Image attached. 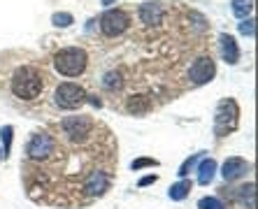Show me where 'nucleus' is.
I'll use <instances>...</instances> for the list:
<instances>
[{"label":"nucleus","instance_id":"nucleus-8","mask_svg":"<svg viewBox=\"0 0 258 209\" xmlns=\"http://www.w3.org/2000/svg\"><path fill=\"white\" fill-rule=\"evenodd\" d=\"M109 184H112V177H109V172H105V170H93V172L86 174L84 179V191L89 193V195H105V193L109 191Z\"/></svg>","mask_w":258,"mask_h":209},{"label":"nucleus","instance_id":"nucleus-24","mask_svg":"<svg viewBox=\"0 0 258 209\" xmlns=\"http://www.w3.org/2000/svg\"><path fill=\"white\" fill-rule=\"evenodd\" d=\"M240 33L242 35H249V37H253V33H256V28H253V19H244L240 24Z\"/></svg>","mask_w":258,"mask_h":209},{"label":"nucleus","instance_id":"nucleus-14","mask_svg":"<svg viewBox=\"0 0 258 209\" xmlns=\"http://www.w3.org/2000/svg\"><path fill=\"white\" fill-rule=\"evenodd\" d=\"M191 188H193V181L181 179L179 184H174L172 188H170V197H172V200H184V197L191 193Z\"/></svg>","mask_w":258,"mask_h":209},{"label":"nucleus","instance_id":"nucleus-5","mask_svg":"<svg viewBox=\"0 0 258 209\" xmlns=\"http://www.w3.org/2000/svg\"><path fill=\"white\" fill-rule=\"evenodd\" d=\"M54 98H56V105H58L60 109H77L84 105L89 96H86V91L82 89L79 84L63 82L58 89H56Z\"/></svg>","mask_w":258,"mask_h":209},{"label":"nucleus","instance_id":"nucleus-9","mask_svg":"<svg viewBox=\"0 0 258 209\" xmlns=\"http://www.w3.org/2000/svg\"><path fill=\"white\" fill-rule=\"evenodd\" d=\"M214 72H216V65H214V60H212V56H200L191 65V79H193V84L200 86V84L212 82Z\"/></svg>","mask_w":258,"mask_h":209},{"label":"nucleus","instance_id":"nucleus-23","mask_svg":"<svg viewBox=\"0 0 258 209\" xmlns=\"http://www.w3.org/2000/svg\"><path fill=\"white\" fill-rule=\"evenodd\" d=\"M151 165H158V161H154V158H138V161L131 163L133 170H142V167H151Z\"/></svg>","mask_w":258,"mask_h":209},{"label":"nucleus","instance_id":"nucleus-20","mask_svg":"<svg viewBox=\"0 0 258 209\" xmlns=\"http://www.w3.org/2000/svg\"><path fill=\"white\" fill-rule=\"evenodd\" d=\"M237 197H240L244 204H249V209H253V184H249V186H244V188H240Z\"/></svg>","mask_w":258,"mask_h":209},{"label":"nucleus","instance_id":"nucleus-21","mask_svg":"<svg viewBox=\"0 0 258 209\" xmlns=\"http://www.w3.org/2000/svg\"><path fill=\"white\" fill-rule=\"evenodd\" d=\"M198 209H226L221 204V200H216V197H203L198 202Z\"/></svg>","mask_w":258,"mask_h":209},{"label":"nucleus","instance_id":"nucleus-12","mask_svg":"<svg viewBox=\"0 0 258 209\" xmlns=\"http://www.w3.org/2000/svg\"><path fill=\"white\" fill-rule=\"evenodd\" d=\"M219 44H221V56L226 63H230V65H235L237 60H240V47H237V42H235L233 35H226L223 33L221 37H219Z\"/></svg>","mask_w":258,"mask_h":209},{"label":"nucleus","instance_id":"nucleus-15","mask_svg":"<svg viewBox=\"0 0 258 209\" xmlns=\"http://www.w3.org/2000/svg\"><path fill=\"white\" fill-rule=\"evenodd\" d=\"M253 10V0H233V14L244 21Z\"/></svg>","mask_w":258,"mask_h":209},{"label":"nucleus","instance_id":"nucleus-13","mask_svg":"<svg viewBox=\"0 0 258 209\" xmlns=\"http://www.w3.org/2000/svg\"><path fill=\"white\" fill-rule=\"evenodd\" d=\"M214 172H216V161L214 158H203L198 167V184L207 186L212 179H214Z\"/></svg>","mask_w":258,"mask_h":209},{"label":"nucleus","instance_id":"nucleus-10","mask_svg":"<svg viewBox=\"0 0 258 209\" xmlns=\"http://www.w3.org/2000/svg\"><path fill=\"white\" fill-rule=\"evenodd\" d=\"M138 17L147 28H156L163 24V5L161 3H142L138 10Z\"/></svg>","mask_w":258,"mask_h":209},{"label":"nucleus","instance_id":"nucleus-11","mask_svg":"<svg viewBox=\"0 0 258 209\" xmlns=\"http://www.w3.org/2000/svg\"><path fill=\"white\" fill-rule=\"evenodd\" d=\"M249 172V163L244 161V158H237V156H233V158H228V161L223 163V179L226 181H235L240 179V177H244V174Z\"/></svg>","mask_w":258,"mask_h":209},{"label":"nucleus","instance_id":"nucleus-27","mask_svg":"<svg viewBox=\"0 0 258 209\" xmlns=\"http://www.w3.org/2000/svg\"><path fill=\"white\" fill-rule=\"evenodd\" d=\"M0 156H3V151H0Z\"/></svg>","mask_w":258,"mask_h":209},{"label":"nucleus","instance_id":"nucleus-19","mask_svg":"<svg viewBox=\"0 0 258 209\" xmlns=\"http://www.w3.org/2000/svg\"><path fill=\"white\" fill-rule=\"evenodd\" d=\"M200 158H203V151H200V154H193L191 158H186V161H184V165L179 167V177H186V174L193 170V165H196Z\"/></svg>","mask_w":258,"mask_h":209},{"label":"nucleus","instance_id":"nucleus-2","mask_svg":"<svg viewBox=\"0 0 258 209\" xmlns=\"http://www.w3.org/2000/svg\"><path fill=\"white\" fill-rule=\"evenodd\" d=\"M54 65L66 77H79L86 70V65H89V56H86L84 49L68 47V49H60L58 54L54 56Z\"/></svg>","mask_w":258,"mask_h":209},{"label":"nucleus","instance_id":"nucleus-3","mask_svg":"<svg viewBox=\"0 0 258 209\" xmlns=\"http://www.w3.org/2000/svg\"><path fill=\"white\" fill-rule=\"evenodd\" d=\"M237 121H240V107L237 102L226 98V100L219 102L214 114V132L219 137H226L228 132H233L237 128Z\"/></svg>","mask_w":258,"mask_h":209},{"label":"nucleus","instance_id":"nucleus-6","mask_svg":"<svg viewBox=\"0 0 258 209\" xmlns=\"http://www.w3.org/2000/svg\"><path fill=\"white\" fill-rule=\"evenodd\" d=\"M128 26H131V17L123 10H107L100 17V30H102V35H107V37H116L121 33H126Z\"/></svg>","mask_w":258,"mask_h":209},{"label":"nucleus","instance_id":"nucleus-26","mask_svg":"<svg viewBox=\"0 0 258 209\" xmlns=\"http://www.w3.org/2000/svg\"><path fill=\"white\" fill-rule=\"evenodd\" d=\"M102 3H105V5H109V3H114V0H102Z\"/></svg>","mask_w":258,"mask_h":209},{"label":"nucleus","instance_id":"nucleus-7","mask_svg":"<svg viewBox=\"0 0 258 209\" xmlns=\"http://www.w3.org/2000/svg\"><path fill=\"white\" fill-rule=\"evenodd\" d=\"M56 154V140L47 132H35L28 142V158L30 161H49Z\"/></svg>","mask_w":258,"mask_h":209},{"label":"nucleus","instance_id":"nucleus-4","mask_svg":"<svg viewBox=\"0 0 258 209\" xmlns=\"http://www.w3.org/2000/svg\"><path fill=\"white\" fill-rule=\"evenodd\" d=\"M60 128L66 132L72 142H86L91 137V132L96 130V123L91 116H84V114H77V116H66L60 121Z\"/></svg>","mask_w":258,"mask_h":209},{"label":"nucleus","instance_id":"nucleus-18","mask_svg":"<svg viewBox=\"0 0 258 209\" xmlns=\"http://www.w3.org/2000/svg\"><path fill=\"white\" fill-rule=\"evenodd\" d=\"M51 24L58 26V28H68V26L72 24V14H68V12H56L54 17H51Z\"/></svg>","mask_w":258,"mask_h":209},{"label":"nucleus","instance_id":"nucleus-17","mask_svg":"<svg viewBox=\"0 0 258 209\" xmlns=\"http://www.w3.org/2000/svg\"><path fill=\"white\" fill-rule=\"evenodd\" d=\"M102 86L109 91H114V89H121L123 86V79H121V72H107L105 75V79H102Z\"/></svg>","mask_w":258,"mask_h":209},{"label":"nucleus","instance_id":"nucleus-1","mask_svg":"<svg viewBox=\"0 0 258 209\" xmlns=\"http://www.w3.org/2000/svg\"><path fill=\"white\" fill-rule=\"evenodd\" d=\"M44 86V75L37 67L24 65L14 72L12 77V93L21 100H35L40 93H42Z\"/></svg>","mask_w":258,"mask_h":209},{"label":"nucleus","instance_id":"nucleus-16","mask_svg":"<svg viewBox=\"0 0 258 209\" xmlns=\"http://www.w3.org/2000/svg\"><path fill=\"white\" fill-rule=\"evenodd\" d=\"M151 107V102L147 100L144 96H133L131 98V102H128V112H133V114H142V112H147V109Z\"/></svg>","mask_w":258,"mask_h":209},{"label":"nucleus","instance_id":"nucleus-25","mask_svg":"<svg viewBox=\"0 0 258 209\" xmlns=\"http://www.w3.org/2000/svg\"><path fill=\"white\" fill-rule=\"evenodd\" d=\"M156 181V174H149V177H142L140 179V186H149V184H154Z\"/></svg>","mask_w":258,"mask_h":209},{"label":"nucleus","instance_id":"nucleus-22","mask_svg":"<svg viewBox=\"0 0 258 209\" xmlns=\"http://www.w3.org/2000/svg\"><path fill=\"white\" fill-rule=\"evenodd\" d=\"M12 125H5L3 130H0V140H3V147H5V156L10 154V144H12Z\"/></svg>","mask_w":258,"mask_h":209}]
</instances>
